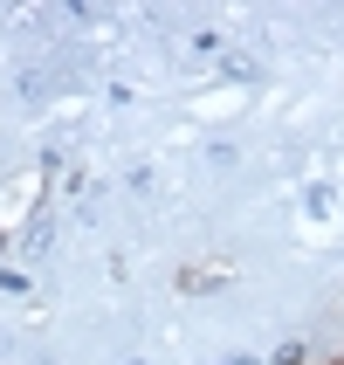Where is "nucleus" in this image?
I'll list each match as a JSON object with an SVG mask.
<instances>
[{"mask_svg":"<svg viewBox=\"0 0 344 365\" xmlns=\"http://www.w3.org/2000/svg\"><path fill=\"white\" fill-rule=\"evenodd\" d=\"M276 365H303V345H283V351H276Z\"/></svg>","mask_w":344,"mask_h":365,"instance_id":"f257e3e1","label":"nucleus"},{"mask_svg":"<svg viewBox=\"0 0 344 365\" xmlns=\"http://www.w3.org/2000/svg\"><path fill=\"white\" fill-rule=\"evenodd\" d=\"M227 365H255V359H227Z\"/></svg>","mask_w":344,"mask_h":365,"instance_id":"f03ea898","label":"nucleus"},{"mask_svg":"<svg viewBox=\"0 0 344 365\" xmlns=\"http://www.w3.org/2000/svg\"><path fill=\"white\" fill-rule=\"evenodd\" d=\"M124 365H138V359H124Z\"/></svg>","mask_w":344,"mask_h":365,"instance_id":"7ed1b4c3","label":"nucleus"}]
</instances>
